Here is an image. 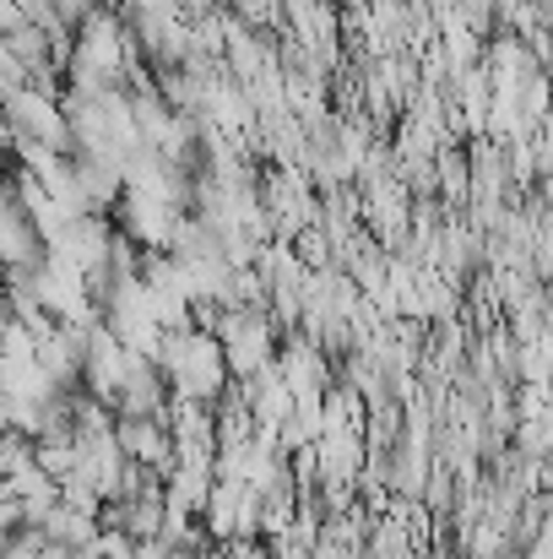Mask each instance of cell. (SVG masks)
I'll return each instance as SVG.
<instances>
[{"mask_svg": "<svg viewBox=\"0 0 553 559\" xmlns=\"http://www.w3.org/2000/svg\"><path fill=\"white\" fill-rule=\"evenodd\" d=\"M22 82H27V71H22V60H16V55L5 49V38H0V98H5V93H16Z\"/></svg>", "mask_w": 553, "mask_h": 559, "instance_id": "cell-6", "label": "cell"}, {"mask_svg": "<svg viewBox=\"0 0 553 559\" xmlns=\"http://www.w3.org/2000/svg\"><path fill=\"white\" fill-rule=\"evenodd\" d=\"M16 22H27V16H22V5H16V0H0V33H11Z\"/></svg>", "mask_w": 553, "mask_h": 559, "instance_id": "cell-8", "label": "cell"}, {"mask_svg": "<svg viewBox=\"0 0 553 559\" xmlns=\"http://www.w3.org/2000/svg\"><path fill=\"white\" fill-rule=\"evenodd\" d=\"M115 445H120V456L125 462H142V467H153L158 478L175 467V440H169V424H164V413L158 418H131V413H115Z\"/></svg>", "mask_w": 553, "mask_h": 559, "instance_id": "cell-4", "label": "cell"}, {"mask_svg": "<svg viewBox=\"0 0 553 559\" xmlns=\"http://www.w3.org/2000/svg\"><path fill=\"white\" fill-rule=\"evenodd\" d=\"M0 115H5L11 142H44V147H55V153H71V131H65L60 93L22 82L16 93H5V98H0Z\"/></svg>", "mask_w": 553, "mask_h": 559, "instance_id": "cell-3", "label": "cell"}, {"mask_svg": "<svg viewBox=\"0 0 553 559\" xmlns=\"http://www.w3.org/2000/svg\"><path fill=\"white\" fill-rule=\"evenodd\" d=\"M38 261H44V239H38L33 217L0 186V272H33Z\"/></svg>", "mask_w": 553, "mask_h": 559, "instance_id": "cell-5", "label": "cell"}, {"mask_svg": "<svg viewBox=\"0 0 553 559\" xmlns=\"http://www.w3.org/2000/svg\"><path fill=\"white\" fill-rule=\"evenodd\" d=\"M0 283H5V272H0Z\"/></svg>", "mask_w": 553, "mask_h": 559, "instance_id": "cell-10", "label": "cell"}, {"mask_svg": "<svg viewBox=\"0 0 553 559\" xmlns=\"http://www.w3.org/2000/svg\"><path fill=\"white\" fill-rule=\"evenodd\" d=\"M217 348H223V365H228V380H244L261 365L277 359V321L266 310H244V305H223L217 326H212Z\"/></svg>", "mask_w": 553, "mask_h": 559, "instance_id": "cell-2", "label": "cell"}, {"mask_svg": "<svg viewBox=\"0 0 553 559\" xmlns=\"http://www.w3.org/2000/svg\"><path fill=\"white\" fill-rule=\"evenodd\" d=\"M93 5H104V11H115V16H125V11H131V0H93Z\"/></svg>", "mask_w": 553, "mask_h": 559, "instance_id": "cell-9", "label": "cell"}, {"mask_svg": "<svg viewBox=\"0 0 553 559\" xmlns=\"http://www.w3.org/2000/svg\"><path fill=\"white\" fill-rule=\"evenodd\" d=\"M223 559H272V544L266 538H228Z\"/></svg>", "mask_w": 553, "mask_h": 559, "instance_id": "cell-7", "label": "cell"}, {"mask_svg": "<svg viewBox=\"0 0 553 559\" xmlns=\"http://www.w3.org/2000/svg\"><path fill=\"white\" fill-rule=\"evenodd\" d=\"M158 374L169 380V396H190V402H217L223 385H228V365H223V348L212 332L201 326H175L158 337V354H153Z\"/></svg>", "mask_w": 553, "mask_h": 559, "instance_id": "cell-1", "label": "cell"}]
</instances>
